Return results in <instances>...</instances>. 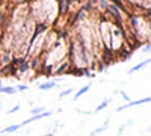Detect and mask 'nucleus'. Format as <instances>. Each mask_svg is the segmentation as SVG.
<instances>
[{
    "label": "nucleus",
    "instance_id": "39448f33",
    "mask_svg": "<svg viewBox=\"0 0 151 136\" xmlns=\"http://www.w3.org/2000/svg\"><path fill=\"white\" fill-rule=\"evenodd\" d=\"M151 62V59H145V61H142V62H139L138 65H134L133 68H130V71H128V74H133V73H136V71H139V70H142V68H145L148 64Z\"/></svg>",
    "mask_w": 151,
    "mask_h": 136
},
{
    "label": "nucleus",
    "instance_id": "4468645a",
    "mask_svg": "<svg viewBox=\"0 0 151 136\" xmlns=\"http://www.w3.org/2000/svg\"><path fill=\"white\" fill-rule=\"evenodd\" d=\"M69 94H73V89H65V91H62L61 94H59V98H63V97L69 95Z\"/></svg>",
    "mask_w": 151,
    "mask_h": 136
},
{
    "label": "nucleus",
    "instance_id": "2eb2a0df",
    "mask_svg": "<svg viewBox=\"0 0 151 136\" xmlns=\"http://www.w3.org/2000/svg\"><path fill=\"white\" fill-rule=\"evenodd\" d=\"M18 109H20V104H15V106H12V107H11L6 113H15V112L18 111Z\"/></svg>",
    "mask_w": 151,
    "mask_h": 136
},
{
    "label": "nucleus",
    "instance_id": "ddd939ff",
    "mask_svg": "<svg viewBox=\"0 0 151 136\" xmlns=\"http://www.w3.org/2000/svg\"><path fill=\"white\" fill-rule=\"evenodd\" d=\"M15 89L20 91V92H23V91H27V89H29V86H27V85H23V83H20V85L15 86Z\"/></svg>",
    "mask_w": 151,
    "mask_h": 136
},
{
    "label": "nucleus",
    "instance_id": "f257e3e1",
    "mask_svg": "<svg viewBox=\"0 0 151 136\" xmlns=\"http://www.w3.org/2000/svg\"><path fill=\"white\" fill-rule=\"evenodd\" d=\"M150 101H151V97H145V98H141V100H138V101H130V103H126V104H122V106H120V107H118V112L126 111V109H128V107H133V106H139V104L150 103Z\"/></svg>",
    "mask_w": 151,
    "mask_h": 136
},
{
    "label": "nucleus",
    "instance_id": "6e6552de",
    "mask_svg": "<svg viewBox=\"0 0 151 136\" xmlns=\"http://www.w3.org/2000/svg\"><path fill=\"white\" fill-rule=\"evenodd\" d=\"M0 92L2 94H6V95H14V94H17V89H15L14 86H0Z\"/></svg>",
    "mask_w": 151,
    "mask_h": 136
},
{
    "label": "nucleus",
    "instance_id": "f8f14e48",
    "mask_svg": "<svg viewBox=\"0 0 151 136\" xmlns=\"http://www.w3.org/2000/svg\"><path fill=\"white\" fill-rule=\"evenodd\" d=\"M45 109L44 106H39V107H33V109H30V113L32 115H35V113H41V112H44Z\"/></svg>",
    "mask_w": 151,
    "mask_h": 136
},
{
    "label": "nucleus",
    "instance_id": "7ed1b4c3",
    "mask_svg": "<svg viewBox=\"0 0 151 136\" xmlns=\"http://www.w3.org/2000/svg\"><path fill=\"white\" fill-rule=\"evenodd\" d=\"M107 2L112 3V5H115L116 8H120L121 11L124 12V15H128V14H130V8L126 5V2H124V0H107Z\"/></svg>",
    "mask_w": 151,
    "mask_h": 136
},
{
    "label": "nucleus",
    "instance_id": "9d476101",
    "mask_svg": "<svg viewBox=\"0 0 151 136\" xmlns=\"http://www.w3.org/2000/svg\"><path fill=\"white\" fill-rule=\"evenodd\" d=\"M109 103H110V100H109V98H106V100H104L103 103H100L98 106L95 107V111H94V112L97 113V112H101V111H104V109H106L107 106H109Z\"/></svg>",
    "mask_w": 151,
    "mask_h": 136
},
{
    "label": "nucleus",
    "instance_id": "423d86ee",
    "mask_svg": "<svg viewBox=\"0 0 151 136\" xmlns=\"http://www.w3.org/2000/svg\"><path fill=\"white\" fill-rule=\"evenodd\" d=\"M107 6H109V2H107V0H97V2H95V9L100 14L103 12V11H106Z\"/></svg>",
    "mask_w": 151,
    "mask_h": 136
},
{
    "label": "nucleus",
    "instance_id": "0eeeda50",
    "mask_svg": "<svg viewBox=\"0 0 151 136\" xmlns=\"http://www.w3.org/2000/svg\"><path fill=\"white\" fill-rule=\"evenodd\" d=\"M91 89V83H88V85H85L83 88H80V89L77 91V92H74V100H77L79 97H82V95H85L86 92H88Z\"/></svg>",
    "mask_w": 151,
    "mask_h": 136
},
{
    "label": "nucleus",
    "instance_id": "9b49d317",
    "mask_svg": "<svg viewBox=\"0 0 151 136\" xmlns=\"http://www.w3.org/2000/svg\"><path fill=\"white\" fill-rule=\"evenodd\" d=\"M3 20H5V15H0V24H2ZM11 20H12V17H11V14H9V15H8V24L2 26V30H8V29H9V23H11Z\"/></svg>",
    "mask_w": 151,
    "mask_h": 136
},
{
    "label": "nucleus",
    "instance_id": "f3484780",
    "mask_svg": "<svg viewBox=\"0 0 151 136\" xmlns=\"http://www.w3.org/2000/svg\"><path fill=\"white\" fill-rule=\"evenodd\" d=\"M5 3H6V0H0V8H2L3 5H5Z\"/></svg>",
    "mask_w": 151,
    "mask_h": 136
},
{
    "label": "nucleus",
    "instance_id": "dca6fc26",
    "mask_svg": "<svg viewBox=\"0 0 151 136\" xmlns=\"http://www.w3.org/2000/svg\"><path fill=\"white\" fill-rule=\"evenodd\" d=\"M120 94H121V95H122V98H124V100H126V101H130V98H128V95H127V94H126V92H124V91H121Z\"/></svg>",
    "mask_w": 151,
    "mask_h": 136
},
{
    "label": "nucleus",
    "instance_id": "1a4fd4ad",
    "mask_svg": "<svg viewBox=\"0 0 151 136\" xmlns=\"http://www.w3.org/2000/svg\"><path fill=\"white\" fill-rule=\"evenodd\" d=\"M23 125H21V123L20 124H12V125H9V127H5L3 130H2V133H14V132H17L18 129H21Z\"/></svg>",
    "mask_w": 151,
    "mask_h": 136
},
{
    "label": "nucleus",
    "instance_id": "20e7f679",
    "mask_svg": "<svg viewBox=\"0 0 151 136\" xmlns=\"http://www.w3.org/2000/svg\"><path fill=\"white\" fill-rule=\"evenodd\" d=\"M57 86V80H48V82H44L39 85V89L42 91H48V89H53V88Z\"/></svg>",
    "mask_w": 151,
    "mask_h": 136
},
{
    "label": "nucleus",
    "instance_id": "f03ea898",
    "mask_svg": "<svg viewBox=\"0 0 151 136\" xmlns=\"http://www.w3.org/2000/svg\"><path fill=\"white\" fill-rule=\"evenodd\" d=\"M51 112H48V111H44V112H41V113H35V115H32L30 118L27 119H24L23 123H21V125H24V124H29V123H33V121H38V119H42V118H48V117H51Z\"/></svg>",
    "mask_w": 151,
    "mask_h": 136
},
{
    "label": "nucleus",
    "instance_id": "a211bd4d",
    "mask_svg": "<svg viewBox=\"0 0 151 136\" xmlns=\"http://www.w3.org/2000/svg\"><path fill=\"white\" fill-rule=\"evenodd\" d=\"M0 86H2V82H0Z\"/></svg>",
    "mask_w": 151,
    "mask_h": 136
}]
</instances>
